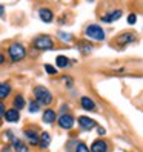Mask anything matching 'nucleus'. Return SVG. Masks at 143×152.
Segmentation results:
<instances>
[{
	"label": "nucleus",
	"instance_id": "1",
	"mask_svg": "<svg viewBox=\"0 0 143 152\" xmlns=\"http://www.w3.org/2000/svg\"><path fill=\"white\" fill-rule=\"evenodd\" d=\"M34 95H35V98H37V102L40 104H49L52 102L51 92L48 91L46 88H43V86H35L34 88Z\"/></svg>",
	"mask_w": 143,
	"mask_h": 152
},
{
	"label": "nucleus",
	"instance_id": "2",
	"mask_svg": "<svg viewBox=\"0 0 143 152\" xmlns=\"http://www.w3.org/2000/svg\"><path fill=\"white\" fill-rule=\"evenodd\" d=\"M25 54H26V51H25V48L22 46V45H19V43H12L11 46H10V57H11L12 61H19V60H22V58L25 57Z\"/></svg>",
	"mask_w": 143,
	"mask_h": 152
},
{
	"label": "nucleus",
	"instance_id": "3",
	"mask_svg": "<svg viewBox=\"0 0 143 152\" xmlns=\"http://www.w3.org/2000/svg\"><path fill=\"white\" fill-rule=\"evenodd\" d=\"M85 32L89 39H94V40H103L105 39V31L99 25H89Z\"/></svg>",
	"mask_w": 143,
	"mask_h": 152
},
{
	"label": "nucleus",
	"instance_id": "4",
	"mask_svg": "<svg viewBox=\"0 0 143 152\" xmlns=\"http://www.w3.org/2000/svg\"><path fill=\"white\" fill-rule=\"evenodd\" d=\"M52 45L54 43H52L51 37H48V35H39L34 40V46L37 49H51Z\"/></svg>",
	"mask_w": 143,
	"mask_h": 152
},
{
	"label": "nucleus",
	"instance_id": "5",
	"mask_svg": "<svg viewBox=\"0 0 143 152\" xmlns=\"http://www.w3.org/2000/svg\"><path fill=\"white\" fill-rule=\"evenodd\" d=\"M59 124L63 129H71V128L74 126V118L71 117V115L65 114V115H62V117L59 118Z\"/></svg>",
	"mask_w": 143,
	"mask_h": 152
},
{
	"label": "nucleus",
	"instance_id": "6",
	"mask_svg": "<svg viewBox=\"0 0 143 152\" xmlns=\"http://www.w3.org/2000/svg\"><path fill=\"white\" fill-rule=\"evenodd\" d=\"M120 17H122V11L117 10V11H112V12H109V14L103 15V17H102V22H105V23H112V22H115V20H119Z\"/></svg>",
	"mask_w": 143,
	"mask_h": 152
},
{
	"label": "nucleus",
	"instance_id": "7",
	"mask_svg": "<svg viewBox=\"0 0 143 152\" xmlns=\"http://www.w3.org/2000/svg\"><path fill=\"white\" fill-rule=\"evenodd\" d=\"M78 124H80V126H82L83 129H86V131L95 126L94 120H92V118H89V117H86V115H82V117H78Z\"/></svg>",
	"mask_w": 143,
	"mask_h": 152
},
{
	"label": "nucleus",
	"instance_id": "8",
	"mask_svg": "<svg viewBox=\"0 0 143 152\" xmlns=\"http://www.w3.org/2000/svg\"><path fill=\"white\" fill-rule=\"evenodd\" d=\"M134 40H136V35L131 34V32H125L117 39V43L119 45H131Z\"/></svg>",
	"mask_w": 143,
	"mask_h": 152
},
{
	"label": "nucleus",
	"instance_id": "9",
	"mask_svg": "<svg viewBox=\"0 0 143 152\" xmlns=\"http://www.w3.org/2000/svg\"><path fill=\"white\" fill-rule=\"evenodd\" d=\"M80 104H82V108L86 109V111H94L95 109V103L91 100V98H88V97H82Z\"/></svg>",
	"mask_w": 143,
	"mask_h": 152
},
{
	"label": "nucleus",
	"instance_id": "10",
	"mask_svg": "<svg viewBox=\"0 0 143 152\" xmlns=\"http://www.w3.org/2000/svg\"><path fill=\"white\" fill-rule=\"evenodd\" d=\"M91 151L92 152H106V141H103V140L94 141L91 146Z\"/></svg>",
	"mask_w": 143,
	"mask_h": 152
},
{
	"label": "nucleus",
	"instance_id": "11",
	"mask_svg": "<svg viewBox=\"0 0 143 152\" xmlns=\"http://www.w3.org/2000/svg\"><path fill=\"white\" fill-rule=\"evenodd\" d=\"M39 15H40V19L45 22V23H49L52 22V12L49 10H46V8H43V10L39 11Z\"/></svg>",
	"mask_w": 143,
	"mask_h": 152
},
{
	"label": "nucleus",
	"instance_id": "12",
	"mask_svg": "<svg viewBox=\"0 0 143 152\" xmlns=\"http://www.w3.org/2000/svg\"><path fill=\"white\" fill-rule=\"evenodd\" d=\"M5 118H6L8 121L14 123V121L19 120V112H17V109H10V111L5 112Z\"/></svg>",
	"mask_w": 143,
	"mask_h": 152
},
{
	"label": "nucleus",
	"instance_id": "13",
	"mask_svg": "<svg viewBox=\"0 0 143 152\" xmlns=\"http://www.w3.org/2000/svg\"><path fill=\"white\" fill-rule=\"evenodd\" d=\"M56 120V112L52 111V109H48V111H45L43 114V121L45 123H52Z\"/></svg>",
	"mask_w": 143,
	"mask_h": 152
},
{
	"label": "nucleus",
	"instance_id": "14",
	"mask_svg": "<svg viewBox=\"0 0 143 152\" xmlns=\"http://www.w3.org/2000/svg\"><path fill=\"white\" fill-rule=\"evenodd\" d=\"M11 92V86L8 83H0V98H5L8 97Z\"/></svg>",
	"mask_w": 143,
	"mask_h": 152
},
{
	"label": "nucleus",
	"instance_id": "15",
	"mask_svg": "<svg viewBox=\"0 0 143 152\" xmlns=\"http://www.w3.org/2000/svg\"><path fill=\"white\" fill-rule=\"evenodd\" d=\"M49 143H51L49 134H48V132H43V134H42V137H40V146H42V148H48V146H49Z\"/></svg>",
	"mask_w": 143,
	"mask_h": 152
},
{
	"label": "nucleus",
	"instance_id": "16",
	"mask_svg": "<svg viewBox=\"0 0 143 152\" xmlns=\"http://www.w3.org/2000/svg\"><path fill=\"white\" fill-rule=\"evenodd\" d=\"M14 149H15V152H28V148H26L25 143H22L20 140L14 141Z\"/></svg>",
	"mask_w": 143,
	"mask_h": 152
},
{
	"label": "nucleus",
	"instance_id": "17",
	"mask_svg": "<svg viewBox=\"0 0 143 152\" xmlns=\"http://www.w3.org/2000/svg\"><path fill=\"white\" fill-rule=\"evenodd\" d=\"M56 63H57V66H59V68H65V66H68L69 60H68L65 56H59V57L56 58Z\"/></svg>",
	"mask_w": 143,
	"mask_h": 152
},
{
	"label": "nucleus",
	"instance_id": "18",
	"mask_svg": "<svg viewBox=\"0 0 143 152\" xmlns=\"http://www.w3.org/2000/svg\"><path fill=\"white\" fill-rule=\"evenodd\" d=\"M25 134H26V137L29 138L31 145H37V143H39V138H37V135L34 134V131H32V132H31V131H25Z\"/></svg>",
	"mask_w": 143,
	"mask_h": 152
},
{
	"label": "nucleus",
	"instance_id": "19",
	"mask_svg": "<svg viewBox=\"0 0 143 152\" xmlns=\"http://www.w3.org/2000/svg\"><path fill=\"white\" fill-rule=\"evenodd\" d=\"M14 106H15L17 109H22L23 106H25V98H23L22 95H17L15 100H14Z\"/></svg>",
	"mask_w": 143,
	"mask_h": 152
},
{
	"label": "nucleus",
	"instance_id": "20",
	"mask_svg": "<svg viewBox=\"0 0 143 152\" xmlns=\"http://www.w3.org/2000/svg\"><path fill=\"white\" fill-rule=\"evenodd\" d=\"M76 152H89V149L85 143H78L77 148H76Z\"/></svg>",
	"mask_w": 143,
	"mask_h": 152
},
{
	"label": "nucleus",
	"instance_id": "21",
	"mask_svg": "<svg viewBox=\"0 0 143 152\" xmlns=\"http://www.w3.org/2000/svg\"><path fill=\"white\" fill-rule=\"evenodd\" d=\"M39 111V103H35V102H31L29 103V112H37Z\"/></svg>",
	"mask_w": 143,
	"mask_h": 152
},
{
	"label": "nucleus",
	"instance_id": "22",
	"mask_svg": "<svg viewBox=\"0 0 143 152\" xmlns=\"http://www.w3.org/2000/svg\"><path fill=\"white\" fill-rule=\"evenodd\" d=\"M45 69H46L48 74H56L57 72V69H54V66H51V65H45Z\"/></svg>",
	"mask_w": 143,
	"mask_h": 152
},
{
	"label": "nucleus",
	"instance_id": "23",
	"mask_svg": "<svg viewBox=\"0 0 143 152\" xmlns=\"http://www.w3.org/2000/svg\"><path fill=\"white\" fill-rule=\"evenodd\" d=\"M136 22H137V17H136V14H129V15H128V23H129V25H134Z\"/></svg>",
	"mask_w": 143,
	"mask_h": 152
},
{
	"label": "nucleus",
	"instance_id": "24",
	"mask_svg": "<svg viewBox=\"0 0 143 152\" xmlns=\"http://www.w3.org/2000/svg\"><path fill=\"white\" fill-rule=\"evenodd\" d=\"M59 35H60L63 40H71V35H66V34H63V32H59Z\"/></svg>",
	"mask_w": 143,
	"mask_h": 152
},
{
	"label": "nucleus",
	"instance_id": "25",
	"mask_svg": "<svg viewBox=\"0 0 143 152\" xmlns=\"http://www.w3.org/2000/svg\"><path fill=\"white\" fill-rule=\"evenodd\" d=\"M3 114H5V106H3L2 103H0V117H2Z\"/></svg>",
	"mask_w": 143,
	"mask_h": 152
},
{
	"label": "nucleus",
	"instance_id": "26",
	"mask_svg": "<svg viewBox=\"0 0 143 152\" xmlns=\"http://www.w3.org/2000/svg\"><path fill=\"white\" fill-rule=\"evenodd\" d=\"M3 12H5V10H3V6H2V5H0V17H2V15H3Z\"/></svg>",
	"mask_w": 143,
	"mask_h": 152
},
{
	"label": "nucleus",
	"instance_id": "27",
	"mask_svg": "<svg viewBox=\"0 0 143 152\" xmlns=\"http://www.w3.org/2000/svg\"><path fill=\"white\" fill-rule=\"evenodd\" d=\"M99 134H100V135H103V134H105V129H103V128H99Z\"/></svg>",
	"mask_w": 143,
	"mask_h": 152
},
{
	"label": "nucleus",
	"instance_id": "28",
	"mask_svg": "<svg viewBox=\"0 0 143 152\" xmlns=\"http://www.w3.org/2000/svg\"><path fill=\"white\" fill-rule=\"evenodd\" d=\"M0 63H3V56L0 54Z\"/></svg>",
	"mask_w": 143,
	"mask_h": 152
}]
</instances>
